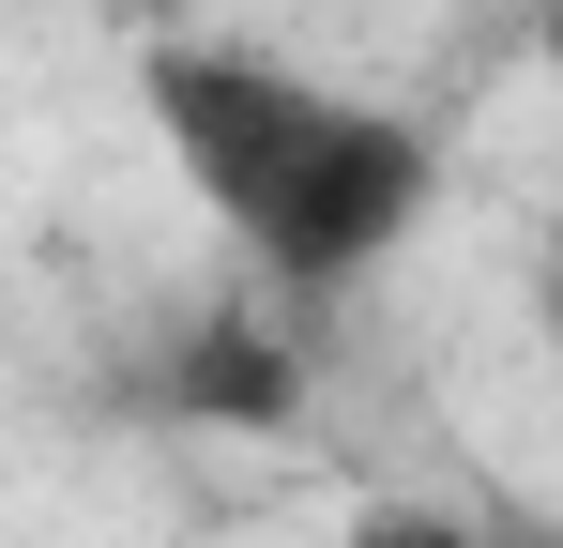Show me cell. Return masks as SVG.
<instances>
[{
  "instance_id": "6da1fadb",
  "label": "cell",
  "mask_w": 563,
  "mask_h": 548,
  "mask_svg": "<svg viewBox=\"0 0 563 548\" xmlns=\"http://www.w3.org/2000/svg\"><path fill=\"white\" fill-rule=\"evenodd\" d=\"M153 91V138H168V168L198 183V213L244 244L260 274L289 289H351L411 244V213H427V122H396L366 91L305 77V62H260V46H153L137 62Z\"/></svg>"
}]
</instances>
